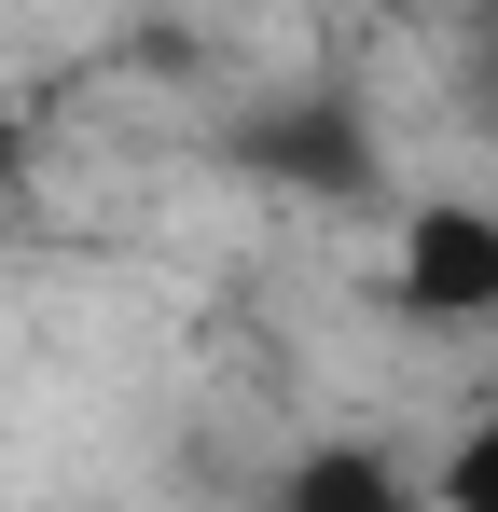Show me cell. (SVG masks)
I'll return each mask as SVG.
<instances>
[{
	"label": "cell",
	"instance_id": "cell-3",
	"mask_svg": "<svg viewBox=\"0 0 498 512\" xmlns=\"http://www.w3.org/2000/svg\"><path fill=\"white\" fill-rule=\"evenodd\" d=\"M277 512H443V499L415 485L402 457H374V443H305L277 471Z\"/></svg>",
	"mask_w": 498,
	"mask_h": 512
},
{
	"label": "cell",
	"instance_id": "cell-1",
	"mask_svg": "<svg viewBox=\"0 0 498 512\" xmlns=\"http://www.w3.org/2000/svg\"><path fill=\"white\" fill-rule=\"evenodd\" d=\"M388 305H402L415 333H485V319H498V208H485V194H415V208H402Z\"/></svg>",
	"mask_w": 498,
	"mask_h": 512
},
{
	"label": "cell",
	"instance_id": "cell-4",
	"mask_svg": "<svg viewBox=\"0 0 498 512\" xmlns=\"http://www.w3.org/2000/svg\"><path fill=\"white\" fill-rule=\"evenodd\" d=\"M429 499H443V512H498V402L457 429V457H443V485H429Z\"/></svg>",
	"mask_w": 498,
	"mask_h": 512
},
{
	"label": "cell",
	"instance_id": "cell-5",
	"mask_svg": "<svg viewBox=\"0 0 498 512\" xmlns=\"http://www.w3.org/2000/svg\"><path fill=\"white\" fill-rule=\"evenodd\" d=\"M14 167H28V125H14V111H0V194H14Z\"/></svg>",
	"mask_w": 498,
	"mask_h": 512
},
{
	"label": "cell",
	"instance_id": "cell-2",
	"mask_svg": "<svg viewBox=\"0 0 498 512\" xmlns=\"http://www.w3.org/2000/svg\"><path fill=\"white\" fill-rule=\"evenodd\" d=\"M236 167H263L277 194H319V208H360L374 194V125H360V97L305 84V97H277V111L236 125Z\"/></svg>",
	"mask_w": 498,
	"mask_h": 512
}]
</instances>
